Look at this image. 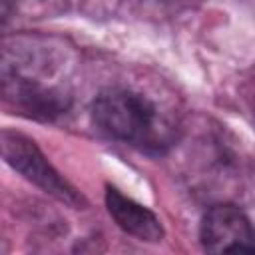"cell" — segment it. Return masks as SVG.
<instances>
[{
  "label": "cell",
  "instance_id": "1",
  "mask_svg": "<svg viewBox=\"0 0 255 255\" xmlns=\"http://www.w3.org/2000/svg\"><path fill=\"white\" fill-rule=\"evenodd\" d=\"M92 120L108 137L145 149H159L167 137V128L157 108L145 96L129 90L114 88L102 92L92 104Z\"/></svg>",
  "mask_w": 255,
  "mask_h": 255
},
{
  "label": "cell",
  "instance_id": "2",
  "mask_svg": "<svg viewBox=\"0 0 255 255\" xmlns=\"http://www.w3.org/2000/svg\"><path fill=\"white\" fill-rule=\"evenodd\" d=\"M2 155L16 171H20L26 179H30L56 199L74 207L84 203L82 195H78V191L48 163L44 153L30 137L8 129L2 131Z\"/></svg>",
  "mask_w": 255,
  "mask_h": 255
},
{
  "label": "cell",
  "instance_id": "3",
  "mask_svg": "<svg viewBox=\"0 0 255 255\" xmlns=\"http://www.w3.org/2000/svg\"><path fill=\"white\" fill-rule=\"evenodd\" d=\"M201 245L209 253L255 251V229L235 205L219 203L207 209L199 227Z\"/></svg>",
  "mask_w": 255,
  "mask_h": 255
},
{
  "label": "cell",
  "instance_id": "4",
  "mask_svg": "<svg viewBox=\"0 0 255 255\" xmlns=\"http://www.w3.org/2000/svg\"><path fill=\"white\" fill-rule=\"evenodd\" d=\"M106 205L114 221L122 231L128 235H133L141 241L157 243L163 239V227L157 219V215L147 209L145 205H139L137 201L126 197L116 187H106Z\"/></svg>",
  "mask_w": 255,
  "mask_h": 255
}]
</instances>
